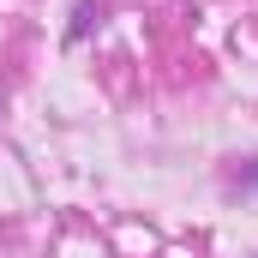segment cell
I'll return each instance as SVG.
<instances>
[{
  "mask_svg": "<svg viewBox=\"0 0 258 258\" xmlns=\"http://www.w3.org/2000/svg\"><path fill=\"white\" fill-rule=\"evenodd\" d=\"M90 18H96V6H90V0H78V12H72V30H66V42H84Z\"/></svg>",
  "mask_w": 258,
  "mask_h": 258,
  "instance_id": "1",
  "label": "cell"
},
{
  "mask_svg": "<svg viewBox=\"0 0 258 258\" xmlns=\"http://www.w3.org/2000/svg\"><path fill=\"white\" fill-rule=\"evenodd\" d=\"M234 180H240V186H258V156H246V162L234 168Z\"/></svg>",
  "mask_w": 258,
  "mask_h": 258,
  "instance_id": "2",
  "label": "cell"
}]
</instances>
